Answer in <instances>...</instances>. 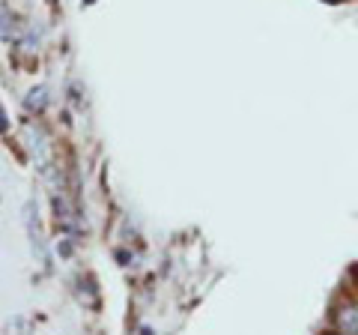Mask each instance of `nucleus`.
<instances>
[{"instance_id": "nucleus-4", "label": "nucleus", "mask_w": 358, "mask_h": 335, "mask_svg": "<svg viewBox=\"0 0 358 335\" xmlns=\"http://www.w3.org/2000/svg\"><path fill=\"white\" fill-rule=\"evenodd\" d=\"M0 39L3 42L15 39V25H13V15H9L6 9H0Z\"/></svg>"}, {"instance_id": "nucleus-2", "label": "nucleus", "mask_w": 358, "mask_h": 335, "mask_svg": "<svg viewBox=\"0 0 358 335\" xmlns=\"http://www.w3.org/2000/svg\"><path fill=\"white\" fill-rule=\"evenodd\" d=\"M24 216H27V231H30V240H33V252L39 254V261H45V242H42V233H39V221L33 216V204L24 207Z\"/></svg>"}, {"instance_id": "nucleus-7", "label": "nucleus", "mask_w": 358, "mask_h": 335, "mask_svg": "<svg viewBox=\"0 0 358 335\" xmlns=\"http://www.w3.org/2000/svg\"><path fill=\"white\" fill-rule=\"evenodd\" d=\"M326 4H343V0H326Z\"/></svg>"}, {"instance_id": "nucleus-8", "label": "nucleus", "mask_w": 358, "mask_h": 335, "mask_svg": "<svg viewBox=\"0 0 358 335\" xmlns=\"http://www.w3.org/2000/svg\"><path fill=\"white\" fill-rule=\"evenodd\" d=\"M84 4H96V0H84Z\"/></svg>"}, {"instance_id": "nucleus-1", "label": "nucleus", "mask_w": 358, "mask_h": 335, "mask_svg": "<svg viewBox=\"0 0 358 335\" xmlns=\"http://www.w3.org/2000/svg\"><path fill=\"white\" fill-rule=\"evenodd\" d=\"M334 323L343 335H358V306H343L334 315Z\"/></svg>"}, {"instance_id": "nucleus-6", "label": "nucleus", "mask_w": 358, "mask_h": 335, "mask_svg": "<svg viewBox=\"0 0 358 335\" xmlns=\"http://www.w3.org/2000/svg\"><path fill=\"white\" fill-rule=\"evenodd\" d=\"M0 129H6V114H3V108H0Z\"/></svg>"}, {"instance_id": "nucleus-5", "label": "nucleus", "mask_w": 358, "mask_h": 335, "mask_svg": "<svg viewBox=\"0 0 358 335\" xmlns=\"http://www.w3.org/2000/svg\"><path fill=\"white\" fill-rule=\"evenodd\" d=\"M45 105H48V90H45V87H36V90L27 93V108L30 111H42Z\"/></svg>"}, {"instance_id": "nucleus-3", "label": "nucleus", "mask_w": 358, "mask_h": 335, "mask_svg": "<svg viewBox=\"0 0 358 335\" xmlns=\"http://www.w3.org/2000/svg\"><path fill=\"white\" fill-rule=\"evenodd\" d=\"M27 138H30V153L36 156V159L45 165V162H48V147H45V138H42V132H39V129L33 132V126H27Z\"/></svg>"}]
</instances>
